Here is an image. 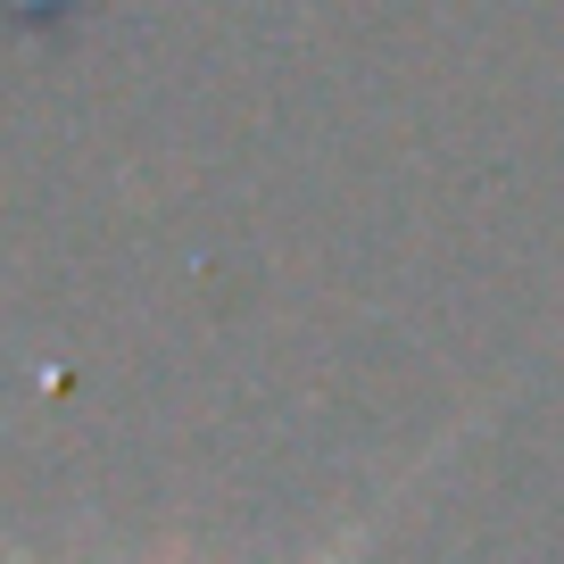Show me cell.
<instances>
[{
  "instance_id": "obj_1",
  "label": "cell",
  "mask_w": 564,
  "mask_h": 564,
  "mask_svg": "<svg viewBox=\"0 0 564 564\" xmlns=\"http://www.w3.org/2000/svg\"><path fill=\"white\" fill-rule=\"evenodd\" d=\"M18 564H25V556H18ZM324 564H340V556H324Z\"/></svg>"
}]
</instances>
